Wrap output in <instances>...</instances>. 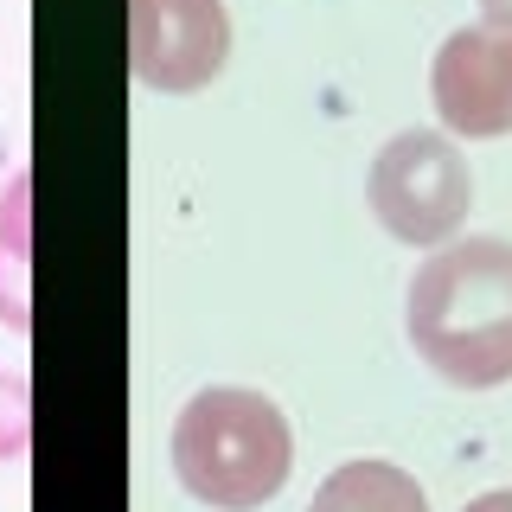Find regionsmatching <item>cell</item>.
<instances>
[{
	"mask_svg": "<svg viewBox=\"0 0 512 512\" xmlns=\"http://www.w3.org/2000/svg\"><path fill=\"white\" fill-rule=\"evenodd\" d=\"M308 512H429V500L397 461H346L314 487Z\"/></svg>",
	"mask_w": 512,
	"mask_h": 512,
	"instance_id": "obj_6",
	"label": "cell"
},
{
	"mask_svg": "<svg viewBox=\"0 0 512 512\" xmlns=\"http://www.w3.org/2000/svg\"><path fill=\"white\" fill-rule=\"evenodd\" d=\"M231 64L224 0H128V71L160 96H192Z\"/></svg>",
	"mask_w": 512,
	"mask_h": 512,
	"instance_id": "obj_4",
	"label": "cell"
},
{
	"mask_svg": "<svg viewBox=\"0 0 512 512\" xmlns=\"http://www.w3.org/2000/svg\"><path fill=\"white\" fill-rule=\"evenodd\" d=\"M404 327L416 359L442 384L461 391L512 384V244L506 237L442 244L410 276Z\"/></svg>",
	"mask_w": 512,
	"mask_h": 512,
	"instance_id": "obj_1",
	"label": "cell"
},
{
	"mask_svg": "<svg viewBox=\"0 0 512 512\" xmlns=\"http://www.w3.org/2000/svg\"><path fill=\"white\" fill-rule=\"evenodd\" d=\"M480 20H487V26H512V0H480Z\"/></svg>",
	"mask_w": 512,
	"mask_h": 512,
	"instance_id": "obj_10",
	"label": "cell"
},
{
	"mask_svg": "<svg viewBox=\"0 0 512 512\" xmlns=\"http://www.w3.org/2000/svg\"><path fill=\"white\" fill-rule=\"evenodd\" d=\"M32 455V384L0 365V461Z\"/></svg>",
	"mask_w": 512,
	"mask_h": 512,
	"instance_id": "obj_8",
	"label": "cell"
},
{
	"mask_svg": "<svg viewBox=\"0 0 512 512\" xmlns=\"http://www.w3.org/2000/svg\"><path fill=\"white\" fill-rule=\"evenodd\" d=\"M461 512H512V487H493V493H480V500H468Z\"/></svg>",
	"mask_w": 512,
	"mask_h": 512,
	"instance_id": "obj_9",
	"label": "cell"
},
{
	"mask_svg": "<svg viewBox=\"0 0 512 512\" xmlns=\"http://www.w3.org/2000/svg\"><path fill=\"white\" fill-rule=\"evenodd\" d=\"M429 96L448 135H512V26H461L429 64Z\"/></svg>",
	"mask_w": 512,
	"mask_h": 512,
	"instance_id": "obj_5",
	"label": "cell"
},
{
	"mask_svg": "<svg viewBox=\"0 0 512 512\" xmlns=\"http://www.w3.org/2000/svg\"><path fill=\"white\" fill-rule=\"evenodd\" d=\"M365 199H372V218L397 244L442 250L461 237V224L474 212V173L448 135L404 128L378 148L372 173H365Z\"/></svg>",
	"mask_w": 512,
	"mask_h": 512,
	"instance_id": "obj_3",
	"label": "cell"
},
{
	"mask_svg": "<svg viewBox=\"0 0 512 512\" xmlns=\"http://www.w3.org/2000/svg\"><path fill=\"white\" fill-rule=\"evenodd\" d=\"M173 480L212 512H256L295 474V429L250 384H205L173 416Z\"/></svg>",
	"mask_w": 512,
	"mask_h": 512,
	"instance_id": "obj_2",
	"label": "cell"
},
{
	"mask_svg": "<svg viewBox=\"0 0 512 512\" xmlns=\"http://www.w3.org/2000/svg\"><path fill=\"white\" fill-rule=\"evenodd\" d=\"M0 327L32 333V173L0 192Z\"/></svg>",
	"mask_w": 512,
	"mask_h": 512,
	"instance_id": "obj_7",
	"label": "cell"
}]
</instances>
